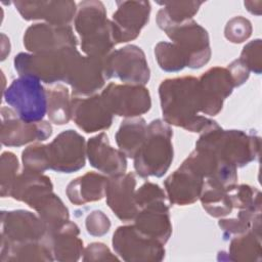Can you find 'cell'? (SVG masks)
I'll return each instance as SVG.
<instances>
[{
    "mask_svg": "<svg viewBox=\"0 0 262 262\" xmlns=\"http://www.w3.org/2000/svg\"><path fill=\"white\" fill-rule=\"evenodd\" d=\"M155 56L159 67L165 72L175 73L187 68L185 56L172 42H159L155 46Z\"/></svg>",
    "mask_w": 262,
    "mask_h": 262,
    "instance_id": "obj_34",
    "label": "cell"
},
{
    "mask_svg": "<svg viewBox=\"0 0 262 262\" xmlns=\"http://www.w3.org/2000/svg\"><path fill=\"white\" fill-rule=\"evenodd\" d=\"M46 226L47 234L70 220V212L61 199L53 191L43 198L34 209Z\"/></svg>",
    "mask_w": 262,
    "mask_h": 262,
    "instance_id": "obj_31",
    "label": "cell"
},
{
    "mask_svg": "<svg viewBox=\"0 0 262 262\" xmlns=\"http://www.w3.org/2000/svg\"><path fill=\"white\" fill-rule=\"evenodd\" d=\"M227 70L229 71L231 78L233 80L234 86L239 87L243 84L246 83V81L249 79L250 71L248 68L241 61L239 58L233 60L227 66Z\"/></svg>",
    "mask_w": 262,
    "mask_h": 262,
    "instance_id": "obj_44",
    "label": "cell"
},
{
    "mask_svg": "<svg viewBox=\"0 0 262 262\" xmlns=\"http://www.w3.org/2000/svg\"><path fill=\"white\" fill-rule=\"evenodd\" d=\"M203 1H164L158 2L163 7L159 10L172 24H181L192 19L198 13Z\"/></svg>",
    "mask_w": 262,
    "mask_h": 262,
    "instance_id": "obj_35",
    "label": "cell"
},
{
    "mask_svg": "<svg viewBox=\"0 0 262 262\" xmlns=\"http://www.w3.org/2000/svg\"><path fill=\"white\" fill-rule=\"evenodd\" d=\"M16 10L26 20L43 19L47 24L70 26L77 12V4L71 0L14 1Z\"/></svg>",
    "mask_w": 262,
    "mask_h": 262,
    "instance_id": "obj_21",
    "label": "cell"
},
{
    "mask_svg": "<svg viewBox=\"0 0 262 262\" xmlns=\"http://www.w3.org/2000/svg\"><path fill=\"white\" fill-rule=\"evenodd\" d=\"M81 53L76 47H68L54 51L27 53L15 55L13 64L19 76L34 77L45 84L66 82V79Z\"/></svg>",
    "mask_w": 262,
    "mask_h": 262,
    "instance_id": "obj_5",
    "label": "cell"
},
{
    "mask_svg": "<svg viewBox=\"0 0 262 262\" xmlns=\"http://www.w3.org/2000/svg\"><path fill=\"white\" fill-rule=\"evenodd\" d=\"M262 41L255 39L247 43L241 53V61L250 72L260 75L262 72Z\"/></svg>",
    "mask_w": 262,
    "mask_h": 262,
    "instance_id": "obj_40",
    "label": "cell"
},
{
    "mask_svg": "<svg viewBox=\"0 0 262 262\" xmlns=\"http://www.w3.org/2000/svg\"><path fill=\"white\" fill-rule=\"evenodd\" d=\"M229 189H226L211 180H204L199 200L201 201L205 211L210 216L215 218H223L232 212L233 206L231 203Z\"/></svg>",
    "mask_w": 262,
    "mask_h": 262,
    "instance_id": "obj_30",
    "label": "cell"
},
{
    "mask_svg": "<svg viewBox=\"0 0 262 262\" xmlns=\"http://www.w3.org/2000/svg\"><path fill=\"white\" fill-rule=\"evenodd\" d=\"M47 229L41 218L27 210L1 212V239L8 243L43 241Z\"/></svg>",
    "mask_w": 262,
    "mask_h": 262,
    "instance_id": "obj_17",
    "label": "cell"
},
{
    "mask_svg": "<svg viewBox=\"0 0 262 262\" xmlns=\"http://www.w3.org/2000/svg\"><path fill=\"white\" fill-rule=\"evenodd\" d=\"M225 260L236 262H259L262 257L261 231L254 229L234 235L229 244Z\"/></svg>",
    "mask_w": 262,
    "mask_h": 262,
    "instance_id": "obj_29",
    "label": "cell"
},
{
    "mask_svg": "<svg viewBox=\"0 0 262 262\" xmlns=\"http://www.w3.org/2000/svg\"><path fill=\"white\" fill-rule=\"evenodd\" d=\"M204 176L185 159L183 163L164 181V187L172 205L186 206L195 203L201 194Z\"/></svg>",
    "mask_w": 262,
    "mask_h": 262,
    "instance_id": "obj_18",
    "label": "cell"
},
{
    "mask_svg": "<svg viewBox=\"0 0 262 262\" xmlns=\"http://www.w3.org/2000/svg\"><path fill=\"white\" fill-rule=\"evenodd\" d=\"M119 260V257L111 252L108 247L103 243H91L83 252V261H115Z\"/></svg>",
    "mask_w": 262,
    "mask_h": 262,
    "instance_id": "obj_43",
    "label": "cell"
},
{
    "mask_svg": "<svg viewBox=\"0 0 262 262\" xmlns=\"http://www.w3.org/2000/svg\"><path fill=\"white\" fill-rule=\"evenodd\" d=\"M52 135V126L47 121L26 122L7 106L1 107V143L5 146H23L25 144L44 141Z\"/></svg>",
    "mask_w": 262,
    "mask_h": 262,
    "instance_id": "obj_13",
    "label": "cell"
},
{
    "mask_svg": "<svg viewBox=\"0 0 262 262\" xmlns=\"http://www.w3.org/2000/svg\"><path fill=\"white\" fill-rule=\"evenodd\" d=\"M147 132L143 118H126L121 123L116 135V143L126 158L133 159L142 145Z\"/></svg>",
    "mask_w": 262,
    "mask_h": 262,
    "instance_id": "obj_28",
    "label": "cell"
},
{
    "mask_svg": "<svg viewBox=\"0 0 262 262\" xmlns=\"http://www.w3.org/2000/svg\"><path fill=\"white\" fill-rule=\"evenodd\" d=\"M74 26L81 39V49L87 56L105 57L114 51L117 42L113 24L101 1H81L77 5Z\"/></svg>",
    "mask_w": 262,
    "mask_h": 262,
    "instance_id": "obj_3",
    "label": "cell"
},
{
    "mask_svg": "<svg viewBox=\"0 0 262 262\" xmlns=\"http://www.w3.org/2000/svg\"><path fill=\"white\" fill-rule=\"evenodd\" d=\"M134 225L144 235L165 245L172 234L169 206L166 201L156 202L139 209L134 218Z\"/></svg>",
    "mask_w": 262,
    "mask_h": 262,
    "instance_id": "obj_23",
    "label": "cell"
},
{
    "mask_svg": "<svg viewBox=\"0 0 262 262\" xmlns=\"http://www.w3.org/2000/svg\"><path fill=\"white\" fill-rule=\"evenodd\" d=\"M167 194L160 185L154 182H144L137 190H135V202L138 209H141L149 204L166 201Z\"/></svg>",
    "mask_w": 262,
    "mask_h": 262,
    "instance_id": "obj_41",
    "label": "cell"
},
{
    "mask_svg": "<svg viewBox=\"0 0 262 262\" xmlns=\"http://www.w3.org/2000/svg\"><path fill=\"white\" fill-rule=\"evenodd\" d=\"M6 103L26 122L42 121L47 114V89L41 81L19 76L3 92Z\"/></svg>",
    "mask_w": 262,
    "mask_h": 262,
    "instance_id": "obj_7",
    "label": "cell"
},
{
    "mask_svg": "<svg viewBox=\"0 0 262 262\" xmlns=\"http://www.w3.org/2000/svg\"><path fill=\"white\" fill-rule=\"evenodd\" d=\"M235 88L227 68L214 67L199 78L201 113L208 116L218 115L224 100Z\"/></svg>",
    "mask_w": 262,
    "mask_h": 262,
    "instance_id": "obj_14",
    "label": "cell"
},
{
    "mask_svg": "<svg viewBox=\"0 0 262 262\" xmlns=\"http://www.w3.org/2000/svg\"><path fill=\"white\" fill-rule=\"evenodd\" d=\"M23 170L44 173L50 169L49 152L47 144L35 143L26 147L21 152Z\"/></svg>",
    "mask_w": 262,
    "mask_h": 262,
    "instance_id": "obj_36",
    "label": "cell"
},
{
    "mask_svg": "<svg viewBox=\"0 0 262 262\" xmlns=\"http://www.w3.org/2000/svg\"><path fill=\"white\" fill-rule=\"evenodd\" d=\"M252 31L253 28L251 21L248 18L238 15L227 21L224 28V36L229 42L239 44L251 37Z\"/></svg>",
    "mask_w": 262,
    "mask_h": 262,
    "instance_id": "obj_39",
    "label": "cell"
},
{
    "mask_svg": "<svg viewBox=\"0 0 262 262\" xmlns=\"http://www.w3.org/2000/svg\"><path fill=\"white\" fill-rule=\"evenodd\" d=\"M112 244L119 258L127 262H160L165 258L164 245L141 233L134 224L119 226Z\"/></svg>",
    "mask_w": 262,
    "mask_h": 262,
    "instance_id": "obj_8",
    "label": "cell"
},
{
    "mask_svg": "<svg viewBox=\"0 0 262 262\" xmlns=\"http://www.w3.org/2000/svg\"><path fill=\"white\" fill-rule=\"evenodd\" d=\"M111 220L105 213L100 210H93L85 219L87 232L92 236H102L110 231Z\"/></svg>",
    "mask_w": 262,
    "mask_h": 262,
    "instance_id": "obj_42",
    "label": "cell"
},
{
    "mask_svg": "<svg viewBox=\"0 0 262 262\" xmlns=\"http://www.w3.org/2000/svg\"><path fill=\"white\" fill-rule=\"evenodd\" d=\"M173 130L164 120L156 119L147 125L145 139L133 158L139 177H162L169 170L174 156Z\"/></svg>",
    "mask_w": 262,
    "mask_h": 262,
    "instance_id": "obj_4",
    "label": "cell"
},
{
    "mask_svg": "<svg viewBox=\"0 0 262 262\" xmlns=\"http://www.w3.org/2000/svg\"><path fill=\"white\" fill-rule=\"evenodd\" d=\"M113 116L100 94L72 97V120L85 133L108 129L113 123Z\"/></svg>",
    "mask_w": 262,
    "mask_h": 262,
    "instance_id": "obj_20",
    "label": "cell"
},
{
    "mask_svg": "<svg viewBox=\"0 0 262 262\" xmlns=\"http://www.w3.org/2000/svg\"><path fill=\"white\" fill-rule=\"evenodd\" d=\"M108 177L96 172L86 174L73 179L66 188L69 201L77 206L97 202L105 195V187Z\"/></svg>",
    "mask_w": 262,
    "mask_h": 262,
    "instance_id": "obj_26",
    "label": "cell"
},
{
    "mask_svg": "<svg viewBox=\"0 0 262 262\" xmlns=\"http://www.w3.org/2000/svg\"><path fill=\"white\" fill-rule=\"evenodd\" d=\"M86 156L89 164L107 177L122 175L127 171L126 156L110 144L104 132L88 139Z\"/></svg>",
    "mask_w": 262,
    "mask_h": 262,
    "instance_id": "obj_22",
    "label": "cell"
},
{
    "mask_svg": "<svg viewBox=\"0 0 262 262\" xmlns=\"http://www.w3.org/2000/svg\"><path fill=\"white\" fill-rule=\"evenodd\" d=\"M24 46L31 53L54 51L78 46L71 26L39 23L30 26L24 34Z\"/></svg>",
    "mask_w": 262,
    "mask_h": 262,
    "instance_id": "obj_15",
    "label": "cell"
},
{
    "mask_svg": "<svg viewBox=\"0 0 262 262\" xmlns=\"http://www.w3.org/2000/svg\"><path fill=\"white\" fill-rule=\"evenodd\" d=\"M100 95L111 113L118 117H140L151 107L149 91L141 85L110 83Z\"/></svg>",
    "mask_w": 262,
    "mask_h": 262,
    "instance_id": "obj_9",
    "label": "cell"
},
{
    "mask_svg": "<svg viewBox=\"0 0 262 262\" xmlns=\"http://www.w3.org/2000/svg\"><path fill=\"white\" fill-rule=\"evenodd\" d=\"M110 78L124 84L144 86L150 79V70L143 50L137 45H126L107 55Z\"/></svg>",
    "mask_w": 262,
    "mask_h": 262,
    "instance_id": "obj_12",
    "label": "cell"
},
{
    "mask_svg": "<svg viewBox=\"0 0 262 262\" xmlns=\"http://www.w3.org/2000/svg\"><path fill=\"white\" fill-rule=\"evenodd\" d=\"M136 178L134 173L108 177L105 187L106 205L123 222L134 220L139 209L135 202Z\"/></svg>",
    "mask_w": 262,
    "mask_h": 262,
    "instance_id": "obj_19",
    "label": "cell"
},
{
    "mask_svg": "<svg viewBox=\"0 0 262 262\" xmlns=\"http://www.w3.org/2000/svg\"><path fill=\"white\" fill-rule=\"evenodd\" d=\"M0 261L1 262H24V261H43L52 262L54 257L50 245L46 239L8 243L3 239L0 242Z\"/></svg>",
    "mask_w": 262,
    "mask_h": 262,
    "instance_id": "obj_27",
    "label": "cell"
},
{
    "mask_svg": "<svg viewBox=\"0 0 262 262\" xmlns=\"http://www.w3.org/2000/svg\"><path fill=\"white\" fill-rule=\"evenodd\" d=\"M159 97L164 121L193 133H202L216 121L201 113L199 79L192 76L169 78L159 86Z\"/></svg>",
    "mask_w": 262,
    "mask_h": 262,
    "instance_id": "obj_1",
    "label": "cell"
},
{
    "mask_svg": "<svg viewBox=\"0 0 262 262\" xmlns=\"http://www.w3.org/2000/svg\"><path fill=\"white\" fill-rule=\"evenodd\" d=\"M261 139L254 131L224 130L217 122L200 133L195 147L212 151L221 162L242 168L255 161L260 154Z\"/></svg>",
    "mask_w": 262,
    "mask_h": 262,
    "instance_id": "obj_2",
    "label": "cell"
},
{
    "mask_svg": "<svg viewBox=\"0 0 262 262\" xmlns=\"http://www.w3.org/2000/svg\"><path fill=\"white\" fill-rule=\"evenodd\" d=\"M79 234V226L71 220L47 234V241L52 250L54 260L75 262L81 258L84 247Z\"/></svg>",
    "mask_w": 262,
    "mask_h": 262,
    "instance_id": "obj_24",
    "label": "cell"
},
{
    "mask_svg": "<svg viewBox=\"0 0 262 262\" xmlns=\"http://www.w3.org/2000/svg\"><path fill=\"white\" fill-rule=\"evenodd\" d=\"M117 10L113 13L112 24L114 37L119 43H127L136 39L148 23L151 10L148 1H117Z\"/></svg>",
    "mask_w": 262,
    "mask_h": 262,
    "instance_id": "obj_16",
    "label": "cell"
},
{
    "mask_svg": "<svg viewBox=\"0 0 262 262\" xmlns=\"http://www.w3.org/2000/svg\"><path fill=\"white\" fill-rule=\"evenodd\" d=\"M245 7L249 12L252 14L260 15L261 14V6H262V1H245Z\"/></svg>",
    "mask_w": 262,
    "mask_h": 262,
    "instance_id": "obj_45",
    "label": "cell"
},
{
    "mask_svg": "<svg viewBox=\"0 0 262 262\" xmlns=\"http://www.w3.org/2000/svg\"><path fill=\"white\" fill-rule=\"evenodd\" d=\"M156 20L158 27L183 53L187 68L201 69L209 62L212 51L209 34L205 28L193 19L181 24H172L160 11L157 13Z\"/></svg>",
    "mask_w": 262,
    "mask_h": 262,
    "instance_id": "obj_6",
    "label": "cell"
},
{
    "mask_svg": "<svg viewBox=\"0 0 262 262\" xmlns=\"http://www.w3.org/2000/svg\"><path fill=\"white\" fill-rule=\"evenodd\" d=\"M218 225L223 232L224 239L251 229L261 231V210H238L236 217L221 218Z\"/></svg>",
    "mask_w": 262,
    "mask_h": 262,
    "instance_id": "obj_33",
    "label": "cell"
},
{
    "mask_svg": "<svg viewBox=\"0 0 262 262\" xmlns=\"http://www.w3.org/2000/svg\"><path fill=\"white\" fill-rule=\"evenodd\" d=\"M86 140L73 129L60 132L47 144L50 169L59 173H74L85 167Z\"/></svg>",
    "mask_w": 262,
    "mask_h": 262,
    "instance_id": "obj_10",
    "label": "cell"
},
{
    "mask_svg": "<svg viewBox=\"0 0 262 262\" xmlns=\"http://www.w3.org/2000/svg\"><path fill=\"white\" fill-rule=\"evenodd\" d=\"M233 209L261 210V192L249 184H235L229 189Z\"/></svg>",
    "mask_w": 262,
    "mask_h": 262,
    "instance_id": "obj_37",
    "label": "cell"
},
{
    "mask_svg": "<svg viewBox=\"0 0 262 262\" xmlns=\"http://www.w3.org/2000/svg\"><path fill=\"white\" fill-rule=\"evenodd\" d=\"M52 191L53 184L48 176L43 173L23 170L14 180L10 196L34 209L43 198Z\"/></svg>",
    "mask_w": 262,
    "mask_h": 262,
    "instance_id": "obj_25",
    "label": "cell"
},
{
    "mask_svg": "<svg viewBox=\"0 0 262 262\" xmlns=\"http://www.w3.org/2000/svg\"><path fill=\"white\" fill-rule=\"evenodd\" d=\"M110 79L107 56L81 55L70 71L66 83L71 86L73 97H87L96 94Z\"/></svg>",
    "mask_w": 262,
    "mask_h": 262,
    "instance_id": "obj_11",
    "label": "cell"
},
{
    "mask_svg": "<svg viewBox=\"0 0 262 262\" xmlns=\"http://www.w3.org/2000/svg\"><path fill=\"white\" fill-rule=\"evenodd\" d=\"M18 160L13 152H2L0 162V193L2 198L10 196L12 185L18 175Z\"/></svg>",
    "mask_w": 262,
    "mask_h": 262,
    "instance_id": "obj_38",
    "label": "cell"
},
{
    "mask_svg": "<svg viewBox=\"0 0 262 262\" xmlns=\"http://www.w3.org/2000/svg\"><path fill=\"white\" fill-rule=\"evenodd\" d=\"M47 116L55 125H66L72 119V98L69 89L58 84L47 89Z\"/></svg>",
    "mask_w": 262,
    "mask_h": 262,
    "instance_id": "obj_32",
    "label": "cell"
}]
</instances>
